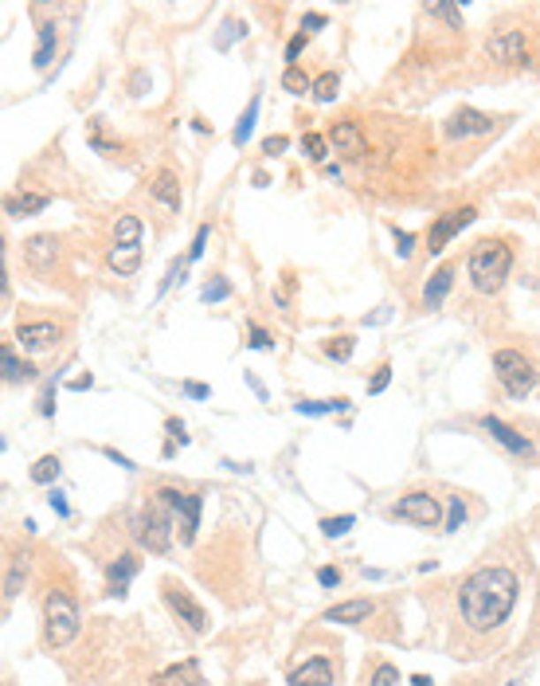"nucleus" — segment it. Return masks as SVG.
I'll return each mask as SVG.
<instances>
[{"label":"nucleus","mask_w":540,"mask_h":686,"mask_svg":"<svg viewBox=\"0 0 540 686\" xmlns=\"http://www.w3.org/2000/svg\"><path fill=\"white\" fill-rule=\"evenodd\" d=\"M517 604V573L509 565H486L470 573L459 589V612L474 631H493L509 620Z\"/></svg>","instance_id":"f257e3e1"},{"label":"nucleus","mask_w":540,"mask_h":686,"mask_svg":"<svg viewBox=\"0 0 540 686\" xmlns=\"http://www.w3.org/2000/svg\"><path fill=\"white\" fill-rule=\"evenodd\" d=\"M466 271H470V282L478 295H498L506 287L509 271H513V247L506 240H478L470 247Z\"/></svg>","instance_id":"f03ea898"},{"label":"nucleus","mask_w":540,"mask_h":686,"mask_svg":"<svg viewBox=\"0 0 540 686\" xmlns=\"http://www.w3.org/2000/svg\"><path fill=\"white\" fill-rule=\"evenodd\" d=\"M43 636H48L51 651L67 647L71 639L79 636V604L63 589H51L48 597H43Z\"/></svg>","instance_id":"7ed1b4c3"},{"label":"nucleus","mask_w":540,"mask_h":686,"mask_svg":"<svg viewBox=\"0 0 540 686\" xmlns=\"http://www.w3.org/2000/svg\"><path fill=\"white\" fill-rule=\"evenodd\" d=\"M493 373H498L501 389H506L509 397H529L533 384H536L533 361H529L525 353H517V350H498L493 353Z\"/></svg>","instance_id":"20e7f679"},{"label":"nucleus","mask_w":540,"mask_h":686,"mask_svg":"<svg viewBox=\"0 0 540 686\" xmlns=\"http://www.w3.org/2000/svg\"><path fill=\"white\" fill-rule=\"evenodd\" d=\"M157 498L164 502V506L172 510V518H177V537L185 545L196 542V529H200V510H204V498L200 494H185V490H172V487H164Z\"/></svg>","instance_id":"39448f33"},{"label":"nucleus","mask_w":540,"mask_h":686,"mask_svg":"<svg viewBox=\"0 0 540 686\" xmlns=\"http://www.w3.org/2000/svg\"><path fill=\"white\" fill-rule=\"evenodd\" d=\"M137 537H141L145 549H153V553H169L172 537H177V518H172V510L164 506L157 498V506L145 510L141 526H137Z\"/></svg>","instance_id":"423d86ee"},{"label":"nucleus","mask_w":540,"mask_h":686,"mask_svg":"<svg viewBox=\"0 0 540 686\" xmlns=\"http://www.w3.org/2000/svg\"><path fill=\"white\" fill-rule=\"evenodd\" d=\"M396 514L415 521L419 529H438L443 526V502H438L435 494H427V490H411L396 502Z\"/></svg>","instance_id":"0eeeda50"},{"label":"nucleus","mask_w":540,"mask_h":686,"mask_svg":"<svg viewBox=\"0 0 540 686\" xmlns=\"http://www.w3.org/2000/svg\"><path fill=\"white\" fill-rule=\"evenodd\" d=\"M164 600H169V608L177 612V620H185L192 636H204L208 631V612L196 604V597H192L188 589H180L177 581H164Z\"/></svg>","instance_id":"6e6552de"},{"label":"nucleus","mask_w":540,"mask_h":686,"mask_svg":"<svg viewBox=\"0 0 540 686\" xmlns=\"http://www.w3.org/2000/svg\"><path fill=\"white\" fill-rule=\"evenodd\" d=\"M486 55L493 63H513V67H521V63H529V35L521 27H506V32L490 35Z\"/></svg>","instance_id":"1a4fd4ad"},{"label":"nucleus","mask_w":540,"mask_h":686,"mask_svg":"<svg viewBox=\"0 0 540 686\" xmlns=\"http://www.w3.org/2000/svg\"><path fill=\"white\" fill-rule=\"evenodd\" d=\"M474 208H454V212H446V216H438L435 224H431V232H427V251L438 255V251H446V243L454 240V235L462 232V227H470L474 224Z\"/></svg>","instance_id":"9d476101"},{"label":"nucleus","mask_w":540,"mask_h":686,"mask_svg":"<svg viewBox=\"0 0 540 686\" xmlns=\"http://www.w3.org/2000/svg\"><path fill=\"white\" fill-rule=\"evenodd\" d=\"M498 118L493 114H482V110H454L451 118H446V134L451 137H482V134H493L498 130Z\"/></svg>","instance_id":"9b49d317"},{"label":"nucleus","mask_w":540,"mask_h":686,"mask_svg":"<svg viewBox=\"0 0 540 686\" xmlns=\"http://www.w3.org/2000/svg\"><path fill=\"white\" fill-rule=\"evenodd\" d=\"M482 428L498 439L501 447H506L509 455H517V459H533L536 455V443L529 435H521V432H513V428L506 424V420H498V416H482Z\"/></svg>","instance_id":"f8f14e48"},{"label":"nucleus","mask_w":540,"mask_h":686,"mask_svg":"<svg viewBox=\"0 0 540 686\" xmlns=\"http://www.w3.org/2000/svg\"><path fill=\"white\" fill-rule=\"evenodd\" d=\"M329 145H333L341 158H364L369 153V137L356 122H333L329 126Z\"/></svg>","instance_id":"ddd939ff"},{"label":"nucleus","mask_w":540,"mask_h":686,"mask_svg":"<svg viewBox=\"0 0 540 686\" xmlns=\"http://www.w3.org/2000/svg\"><path fill=\"white\" fill-rule=\"evenodd\" d=\"M59 326L55 322H24L16 329V342H20L24 353H48L55 342H59Z\"/></svg>","instance_id":"4468645a"},{"label":"nucleus","mask_w":540,"mask_h":686,"mask_svg":"<svg viewBox=\"0 0 540 686\" xmlns=\"http://www.w3.org/2000/svg\"><path fill=\"white\" fill-rule=\"evenodd\" d=\"M333 679H337V671L325 655H309L306 663L290 671V686H333Z\"/></svg>","instance_id":"2eb2a0df"},{"label":"nucleus","mask_w":540,"mask_h":686,"mask_svg":"<svg viewBox=\"0 0 540 686\" xmlns=\"http://www.w3.org/2000/svg\"><path fill=\"white\" fill-rule=\"evenodd\" d=\"M141 569V561H137V553H122V557H114V565L106 569V592L110 597H125V589H130V581H133V573Z\"/></svg>","instance_id":"dca6fc26"},{"label":"nucleus","mask_w":540,"mask_h":686,"mask_svg":"<svg viewBox=\"0 0 540 686\" xmlns=\"http://www.w3.org/2000/svg\"><path fill=\"white\" fill-rule=\"evenodd\" d=\"M24 259L32 263L35 271H48L55 259H59V235H32L24 243Z\"/></svg>","instance_id":"f3484780"},{"label":"nucleus","mask_w":540,"mask_h":686,"mask_svg":"<svg viewBox=\"0 0 540 686\" xmlns=\"http://www.w3.org/2000/svg\"><path fill=\"white\" fill-rule=\"evenodd\" d=\"M55 51H59V24L43 20L40 24V35H35V55H32L35 71H48L51 63H55Z\"/></svg>","instance_id":"a211bd4d"},{"label":"nucleus","mask_w":540,"mask_h":686,"mask_svg":"<svg viewBox=\"0 0 540 686\" xmlns=\"http://www.w3.org/2000/svg\"><path fill=\"white\" fill-rule=\"evenodd\" d=\"M153 682H157V686H208V682H204V674H200V663H196V659H185V663H172L169 671H161Z\"/></svg>","instance_id":"6ab92c4d"},{"label":"nucleus","mask_w":540,"mask_h":686,"mask_svg":"<svg viewBox=\"0 0 540 686\" xmlns=\"http://www.w3.org/2000/svg\"><path fill=\"white\" fill-rule=\"evenodd\" d=\"M106 263L114 274H122V279H130V274L141 267V243H114L106 251Z\"/></svg>","instance_id":"aec40b11"},{"label":"nucleus","mask_w":540,"mask_h":686,"mask_svg":"<svg viewBox=\"0 0 540 686\" xmlns=\"http://www.w3.org/2000/svg\"><path fill=\"white\" fill-rule=\"evenodd\" d=\"M149 192H153V200H161V204L169 208V212H180V181L172 169H161L157 177L149 181Z\"/></svg>","instance_id":"412c9836"},{"label":"nucleus","mask_w":540,"mask_h":686,"mask_svg":"<svg viewBox=\"0 0 540 686\" xmlns=\"http://www.w3.org/2000/svg\"><path fill=\"white\" fill-rule=\"evenodd\" d=\"M369 616H372V600H345L325 612L329 624H364Z\"/></svg>","instance_id":"4be33fe9"},{"label":"nucleus","mask_w":540,"mask_h":686,"mask_svg":"<svg viewBox=\"0 0 540 686\" xmlns=\"http://www.w3.org/2000/svg\"><path fill=\"white\" fill-rule=\"evenodd\" d=\"M451 282H454V267H438L431 279H427V287H423V310H438V306H443Z\"/></svg>","instance_id":"5701e85b"},{"label":"nucleus","mask_w":540,"mask_h":686,"mask_svg":"<svg viewBox=\"0 0 540 686\" xmlns=\"http://www.w3.org/2000/svg\"><path fill=\"white\" fill-rule=\"evenodd\" d=\"M43 208H48V197H40V192H12V197H4L8 216H35Z\"/></svg>","instance_id":"b1692460"},{"label":"nucleus","mask_w":540,"mask_h":686,"mask_svg":"<svg viewBox=\"0 0 540 686\" xmlns=\"http://www.w3.org/2000/svg\"><path fill=\"white\" fill-rule=\"evenodd\" d=\"M259 106H262V98L255 95V98H251V106H247L243 114H240V122H235V130H232V145H235V150H243V145H247V137H251L255 122H259Z\"/></svg>","instance_id":"393cba45"},{"label":"nucleus","mask_w":540,"mask_h":686,"mask_svg":"<svg viewBox=\"0 0 540 686\" xmlns=\"http://www.w3.org/2000/svg\"><path fill=\"white\" fill-rule=\"evenodd\" d=\"M35 377V365L32 361H20L12 345H4V381L16 384V381H32Z\"/></svg>","instance_id":"a878e982"},{"label":"nucleus","mask_w":540,"mask_h":686,"mask_svg":"<svg viewBox=\"0 0 540 686\" xmlns=\"http://www.w3.org/2000/svg\"><path fill=\"white\" fill-rule=\"evenodd\" d=\"M114 243H141V220L122 212L114 220Z\"/></svg>","instance_id":"bb28decb"},{"label":"nucleus","mask_w":540,"mask_h":686,"mask_svg":"<svg viewBox=\"0 0 540 686\" xmlns=\"http://www.w3.org/2000/svg\"><path fill=\"white\" fill-rule=\"evenodd\" d=\"M337 95H341V75H337V71H325V75L314 79V98L317 103H333Z\"/></svg>","instance_id":"cd10ccee"},{"label":"nucleus","mask_w":540,"mask_h":686,"mask_svg":"<svg viewBox=\"0 0 540 686\" xmlns=\"http://www.w3.org/2000/svg\"><path fill=\"white\" fill-rule=\"evenodd\" d=\"M59 471H63L59 455H43V459H35V466H32V482H40V487H48V482H55V479H59Z\"/></svg>","instance_id":"c85d7f7f"},{"label":"nucleus","mask_w":540,"mask_h":686,"mask_svg":"<svg viewBox=\"0 0 540 686\" xmlns=\"http://www.w3.org/2000/svg\"><path fill=\"white\" fill-rule=\"evenodd\" d=\"M349 400L345 397H333V400H298V412L301 416H325V412H345Z\"/></svg>","instance_id":"c756f323"},{"label":"nucleus","mask_w":540,"mask_h":686,"mask_svg":"<svg viewBox=\"0 0 540 686\" xmlns=\"http://www.w3.org/2000/svg\"><path fill=\"white\" fill-rule=\"evenodd\" d=\"M185 267H188V255H177V259L169 263V271H164V279H161V287H157V295H153V298H164V295H169V290L180 282V274H185Z\"/></svg>","instance_id":"7c9ffc66"},{"label":"nucleus","mask_w":540,"mask_h":686,"mask_svg":"<svg viewBox=\"0 0 540 686\" xmlns=\"http://www.w3.org/2000/svg\"><path fill=\"white\" fill-rule=\"evenodd\" d=\"M243 35H247L243 20H224V27H219V35H216V51H227L235 40H243Z\"/></svg>","instance_id":"2f4dec72"},{"label":"nucleus","mask_w":540,"mask_h":686,"mask_svg":"<svg viewBox=\"0 0 540 686\" xmlns=\"http://www.w3.org/2000/svg\"><path fill=\"white\" fill-rule=\"evenodd\" d=\"M301 150H306L309 161H325V158H329V137H322V134H306V137H301Z\"/></svg>","instance_id":"473e14b6"},{"label":"nucleus","mask_w":540,"mask_h":686,"mask_svg":"<svg viewBox=\"0 0 540 686\" xmlns=\"http://www.w3.org/2000/svg\"><path fill=\"white\" fill-rule=\"evenodd\" d=\"M282 87L290 90V95H306V90H314V82H309L306 71L298 67H286V75H282Z\"/></svg>","instance_id":"72a5a7b5"},{"label":"nucleus","mask_w":540,"mask_h":686,"mask_svg":"<svg viewBox=\"0 0 540 686\" xmlns=\"http://www.w3.org/2000/svg\"><path fill=\"white\" fill-rule=\"evenodd\" d=\"M325 353L333 357V361H349V357H353V337L349 334H345V337H329Z\"/></svg>","instance_id":"f704fd0d"},{"label":"nucleus","mask_w":540,"mask_h":686,"mask_svg":"<svg viewBox=\"0 0 540 686\" xmlns=\"http://www.w3.org/2000/svg\"><path fill=\"white\" fill-rule=\"evenodd\" d=\"M200 298H204V302H224V298H232V282H227V279L208 282V287L200 290Z\"/></svg>","instance_id":"c9c22d12"},{"label":"nucleus","mask_w":540,"mask_h":686,"mask_svg":"<svg viewBox=\"0 0 540 686\" xmlns=\"http://www.w3.org/2000/svg\"><path fill=\"white\" fill-rule=\"evenodd\" d=\"M353 514H341V518H325L322 521V529H325V537H341V534H349L353 529Z\"/></svg>","instance_id":"e433bc0d"},{"label":"nucleus","mask_w":540,"mask_h":686,"mask_svg":"<svg viewBox=\"0 0 540 686\" xmlns=\"http://www.w3.org/2000/svg\"><path fill=\"white\" fill-rule=\"evenodd\" d=\"M369 686H399V671L392 663H380L376 671H372V682Z\"/></svg>","instance_id":"4c0bfd02"},{"label":"nucleus","mask_w":540,"mask_h":686,"mask_svg":"<svg viewBox=\"0 0 540 686\" xmlns=\"http://www.w3.org/2000/svg\"><path fill=\"white\" fill-rule=\"evenodd\" d=\"M427 12L438 16V20H446L451 27H462V12L454 4H427Z\"/></svg>","instance_id":"58836bf2"},{"label":"nucleus","mask_w":540,"mask_h":686,"mask_svg":"<svg viewBox=\"0 0 540 686\" xmlns=\"http://www.w3.org/2000/svg\"><path fill=\"white\" fill-rule=\"evenodd\" d=\"M208 240H212V227H200V232H196V240H192V247H188V263H196L200 259V255H204L208 251Z\"/></svg>","instance_id":"ea45409f"},{"label":"nucleus","mask_w":540,"mask_h":686,"mask_svg":"<svg viewBox=\"0 0 540 686\" xmlns=\"http://www.w3.org/2000/svg\"><path fill=\"white\" fill-rule=\"evenodd\" d=\"M392 235H396V255L399 259H407V255L415 251V235L404 232V227H392Z\"/></svg>","instance_id":"a19ab883"},{"label":"nucleus","mask_w":540,"mask_h":686,"mask_svg":"<svg viewBox=\"0 0 540 686\" xmlns=\"http://www.w3.org/2000/svg\"><path fill=\"white\" fill-rule=\"evenodd\" d=\"M164 432L172 435V447H180V443H188V428H185V420H177V416H169L164 420Z\"/></svg>","instance_id":"79ce46f5"},{"label":"nucleus","mask_w":540,"mask_h":686,"mask_svg":"<svg viewBox=\"0 0 540 686\" xmlns=\"http://www.w3.org/2000/svg\"><path fill=\"white\" fill-rule=\"evenodd\" d=\"M20 584H24V565H20V561H16V565H12V569H8V584H4V597H8V600H12V597H16V592H20Z\"/></svg>","instance_id":"37998d69"},{"label":"nucleus","mask_w":540,"mask_h":686,"mask_svg":"<svg viewBox=\"0 0 540 686\" xmlns=\"http://www.w3.org/2000/svg\"><path fill=\"white\" fill-rule=\"evenodd\" d=\"M388 381H392V365H380L376 377L369 381V392H384V389H388Z\"/></svg>","instance_id":"c03bdc74"},{"label":"nucleus","mask_w":540,"mask_h":686,"mask_svg":"<svg viewBox=\"0 0 540 686\" xmlns=\"http://www.w3.org/2000/svg\"><path fill=\"white\" fill-rule=\"evenodd\" d=\"M322 27H325V16L322 12H306V16H301V32H322Z\"/></svg>","instance_id":"a18cd8bd"},{"label":"nucleus","mask_w":540,"mask_h":686,"mask_svg":"<svg viewBox=\"0 0 540 686\" xmlns=\"http://www.w3.org/2000/svg\"><path fill=\"white\" fill-rule=\"evenodd\" d=\"M48 502H51V510H55V514H59V518H67V514H71V506H67V494H63V490H51V494H48Z\"/></svg>","instance_id":"49530a36"},{"label":"nucleus","mask_w":540,"mask_h":686,"mask_svg":"<svg viewBox=\"0 0 540 686\" xmlns=\"http://www.w3.org/2000/svg\"><path fill=\"white\" fill-rule=\"evenodd\" d=\"M286 137H282V134H274V137H267V142H262V153H270V158H278V153L282 150H286Z\"/></svg>","instance_id":"de8ad7c7"},{"label":"nucleus","mask_w":540,"mask_h":686,"mask_svg":"<svg viewBox=\"0 0 540 686\" xmlns=\"http://www.w3.org/2000/svg\"><path fill=\"white\" fill-rule=\"evenodd\" d=\"M251 345H255V350H270V334H267V329H262V326H251Z\"/></svg>","instance_id":"09e8293b"},{"label":"nucleus","mask_w":540,"mask_h":686,"mask_svg":"<svg viewBox=\"0 0 540 686\" xmlns=\"http://www.w3.org/2000/svg\"><path fill=\"white\" fill-rule=\"evenodd\" d=\"M306 40H309V35L301 32V35H294V40L286 43V59H290V67H294V59H298V55H301V48H306Z\"/></svg>","instance_id":"8fccbe9b"},{"label":"nucleus","mask_w":540,"mask_h":686,"mask_svg":"<svg viewBox=\"0 0 540 686\" xmlns=\"http://www.w3.org/2000/svg\"><path fill=\"white\" fill-rule=\"evenodd\" d=\"M40 412L43 416H55V381L43 389V397H40Z\"/></svg>","instance_id":"3c124183"},{"label":"nucleus","mask_w":540,"mask_h":686,"mask_svg":"<svg viewBox=\"0 0 540 686\" xmlns=\"http://www.w3.org/2000/svg\"><path fill=\"white\" fill-rule=\"evenodd\" d=\"M185 397H192V400H208V384L188 381V384H185Z\"/></svg>","instance_id":"603ef678"},{"label":"nucleus","mask_w":540,"mask_h":686,"mask_svg":"<svg viewBox=\"0 0 540 686\" xmlns=\"http://www.w3.org/2000/svg\"><path fill=\"white\" fill-rule=\"evenodd\" d=\"M466 518V506H462V498H451V529H459V521Z\"/></svg>","instance_id":"864d4df0"},{"label":"nucleus","mask_w":540,"mask_h":686,"mask_svg":"<svg viewBox=\"0 0 540 686\" xmlns=\"http://www.w3.org/2000/svg\"><path fill=\"white\" fill-rule=\"evenodd\" d=\"M317 581H322L325 589H337V584H341V573H337V569H322V573H317Z\"/></svg>","instance_id":"5fc2aeb1"},{"label":"nucleus","mask_w":540,"mask_h":686,"mask_svg":"<svg viewBox=\"0 0 540 686\" xmlns=\"http://www.w3.org/2000/svg\"><path fill=\"white\" fill-rule=\"evenodd\" d=\"M106 459H114V463H122V466H125V471H130V466H133V463H130V459H125V455H122V451H114V447H106Z\"/></svg>","instance_id":"6e6d98bb"},{"label":"nucleus","mask_w":540,"mask_h":686,"mask_svg":"<svg viewBox=\"0 0 540 686\" xmlns=\"http://www.w3.org/2000/svg\"><path fill=\"white\" fill-rule=\"evenodd\" d=\"M247 384H251V389H255V397H259V400H267V389H262V384H259V381H255V377H251V373H247Z\"/></svg>","instance_id":"4d7b16f0"},{"label":"nucleus","mask_w":540,"mask_h":686,"mask_svg":"<svg viewBox=\"0 0 540 686\" xmlns=\"http://www.w3.org/2000/svg\"><path fill=\"white\" fill-rule=\"evenodd\" d=\"M90 384H95V381H90V377H79V381H71V384H67V389H75V392H82V389H90Z\"/></svg>","instance_id":"13d9d810"},{"label":"nucleus","mask_w":540,"mask_h":686,"mask_svg":"<svg viewBox=\"0 0 540 686\" xmlns=\"http://www.w3.org/2000/svg\"><path fill=\"white\" fill-rule=\"evenodd\" d=\"M411 682H415V686H431V679H427V674H411Z\"/></svg>","instance_id":"bf43d9fd"}]
</instances>
